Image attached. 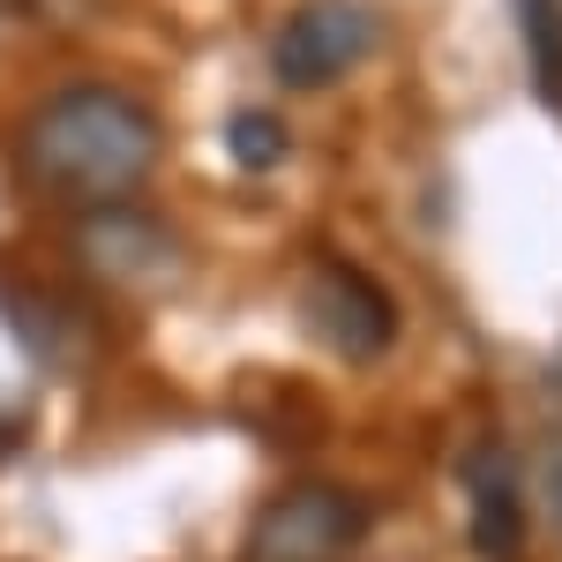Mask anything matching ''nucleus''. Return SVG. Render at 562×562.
Instances as JSON below:
<instances>
[{
	"label": "nucleus",
	"instance_id": "nucleus-8",
	"mask_svg": "<svg viewBox=\"0 0 562 562\" xmlns=\"http://www.w3.org/2000/svg\"><path fill=\"white\" fill-rule=\"evenodd\" d=\"M285 121L278 113H256V105H240L233 121H225V150H233V166H248V173H270L278 158H285Z\"/></svg>",
	"mask_w": 562,
	"mask_h": 562
},
{
	"label": "nucleus",
	"instance_id": "nucleus-1",
	"mask_svg": "<svg viewBox=\"0 0 562 562\" xmlns=\"http://www.w3.org/2000/svg\"><path fill=\"white\" fill-rule=\"evenodd\" d=\"M15 166L60 203H121L158 166V121L113 83L53 90L15 135Z\"/></svg>",
	"mask_w": 562,
	"mask_h": 562
},
{
	"label": "nucleus",
	"instance_id": "nucleus-4",
	"mask_svg": "<svg viewBox=\"0 0 562 562\" xmlns=\"http://www.w3.org/2000/svg\"><path fill=\"white\" fill-rule=\"evenodd\" d=\"M301 315H307V330L338 360H352V368H368V360H383L397 346V301L368 270H352V262H315L307 270Z\"/></svg>",
	"mask_w": 562,
	"mask_h": 562
},
{
	"label": "nucleus",
	"instance_id": "nucleus-9",
	"mask_svg": "<svg viewBox=\"0 0 562 562\" xmlns=\"http://www.w3.org/2000/svg\"><path fill=\"white\" fill-rule=\"evenodd\" d=\"M540 487H548V510H555V525H562V435L548 442V458H540Z\"/></svg>",
	"mask_w": 562,
	"mask_h": 562
},
{
	"label": "nucleus",
	"instance_id": "nucleus-3",
	"mask_svg": "<svg viewBox=\"0 0 562 562\" xmlns=\"http://www.w3.org/2000/svg\"><path fill=\"white\" fill-rule=\"evenodd\" d=\"M375 38H383V23H375L368 0H301L270 38V68L293 90H323L338 76H352L375 53Z\"/></svg>",
	"mask_w": 562,
	"mask_h": 562
},
{
	"label": "nucleus",
	"instance_id": "nucleus-7",
	"mask_svg": "<svg viewBox=\"0 0 562 562\" xmlns=\"http://www.w3.org/2000/svg\"><path fill=\"white\" fill-rule=\"evenodd\" d=\"M525 53H532V83L548 105H562V0H518Z\"/></svg>",
	"mask_w": 562,
	"mask_h": 562
},
{
	"label": "nucleus",
	"instance_id": "nucleus-10",
	"mask_svg": "<svg viewBox=\"0 0 562 562\" xmlns=\"http://www.w3.org/2000/svg\"><path fill=\"white\" fill-rule=\"evenodd\" d=\"M15 435H23V428H15V420H0V458L15 450Z\"/></svg>",
	"mask_w": 562,
	"mask_h": 562
},
{
	"label": "nucleus",
	"instance_id": "nucleus-5",
	"mask_svg": "<svg viewBox=\"0 0 562 562\" xmlns=\"http://www.w3.org/2000/svg\"><path fill=\"white\" fill-rule=\"evenodd\" d=\"M76 256L105 278V285H158V278H173V233L158 225V217H143V211H90L83 217V233H76Z\"/></svg>",
	"mask_w": 562,
	"mask_h": 562
},
{
	"label": "nucleus",
	"instance_id": "nucleus-6",
	"mask_svg": "<svg viewBox=\"0 0 562 562\" xmlns=\"http://www.w3.org/2000/svg\"><path fill=\"white\" fill-rule=\"evenodd\" d=\"M465 503H473V555L480 562H518L525 548V495H518V458L510 442H473L465 458Z\"/></svg>",
	"mask_w": 562,
	"mask_h": 562
},
{
	"label": "nucleus",
	"instance_id": "nucleus-2",
	"mask_svg": "<svg viewBox=\"0 0 562 562\" xmlns=\"http://www.w3.org/2000/svg\"><path fill=\"white\" fill-rule=\"evenodd\" d=\"M368 540V503L338 480H293L256 510L240 562H346Z\"/></svg>",
	"mask_w": 562,
	"mask_h": 562
}]
</instances>
